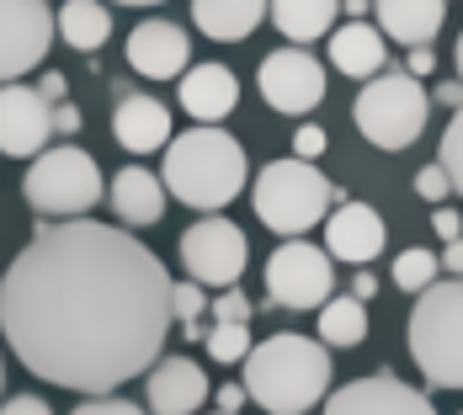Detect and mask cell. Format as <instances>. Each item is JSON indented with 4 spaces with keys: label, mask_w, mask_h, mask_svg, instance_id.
<instances>
[{
    "label": "cell",
    "mask_w": 463,
    "mask_h": 415,
    "mask_svg": "<svg viewBox=\"0 0 463 415\" xmlns=\"http://www.w3.org/2000/svg\"><path fill=\"white\" fill-rule=\"evenodd\" d=\"M53 38H64L80 53H96V48L112 38V11L101 0H64L59 16H53Z\"/></svg>",
    "instance_id": "cb8c5ba5"
},
{
    "label": "cell",
    "mask_w": 463,
    "mask_h": 415,
    "mask_svg": "<svg viewBox=\"0 0 463 415\" xmlns=\"http://www.w3.org/2000/svg\"><path fill=\"white\" fill-rule=\"evenodd\" d=\"M250 182V165H245V149L240 138H230L224 128H186L165 144V171L160 186L176 192V203L197 208V213H224V203H234Z\"/></svg>",
    "instance_id": "3957f363"
},
{
    "label": "cell",
    "mask_w": 463,
    "mask_h": 415,
    "mask_svg": "<svg viewBox=\"0 0 463 415\" xmlns=\"http://www.w3.org/2000/svg\"><path fill=\"white\" fill-rule=\"evenodd\" d=\"M240 368H245L240 383L245 400H256L267 415H304L330 394V352L298 330L267 335L240 357Z\"/></svg>",
    "instance_id": "7a4b0ae2"
},
{
    "label": "cell",
    "mask_w": 463,
    "mask_h": 415,
    "mask_svg": "<svg viewBox=\"0 0 463 415\" xmlns=\"http://www.w3.org/2000/svg\"><path fill=\"white\" fill-rule=\"evenodd\" d=\"M22 197L33 203L38 219H86L96 203H101V171L80 144H59L33 155V171L22 182Z\"/></svg>",
    "instance_id": "8992f818"
},
{
    "label": "cell",
    "mask_w": 463,
    "mask_h": 415,
    "mask_svg": "<svg viewBox=\"0 0 463 415\" xmlns=\"http://www.w3.org/2000/svg\"><path fill=\"white\" fill-rule=\"evenodd\" d=\"M118 5H160V0H118Z\"/></svg>",
    "instance_id": "f6af8a7d"
},
{
    "label": "cell",
    "mask_w": 463,
    "mask_h": 415,
    "mask_svg": "<svg viewBox=\"0 0 463 415\" xmlns=\"http://www.w3.org/2000/svg\"><path fill=\"white\" fill-rule=\"evenodd\" d=\"M267 288H272V304L282 309H320L335 288V261L325 256V245L288 240L267 261Z\"/></svg>",
    "instance_id": "9c48e42d"
},
{
    "label": "cell",
    "mask_w": 463,
    "mask_h": 415,
    "mask_svg": "<svg viewBox=\"0 0 463 415\" xmlns=\"http://www.w3.org/2000/svg\"><path fill=\"white\" fill-rule=\"evenodd\" d=\"M431 230L442 234V240H458V234H463V219H458V208H437V213H431Z\"/></svg>",
    "instance_id": "8d00e7d4"
},
{
    "label": "cell",
    "mask_w": 463,
    "mask_h": 415,
    "mask_svg": "<svg viewBox=\"0 0 463 415\" xmlns=\"http://www.w3.org/2000/svg\"><path fill=\"white\" fill-rule=\"evenodd\" d=\"M437 256L431 250H400L394 256V288H405V293H420V288H431L437 282Z\"/></svg>",
    "instance_id": "4316f807"
},
{
    "label": "cell",
    "mask_w": 463,
    "mask_h": 415,
    "mask_svg": "<svg viewBox=\"0 0 463 415\" xmlns=\"http://www.w3.org/2000/svg\"><path fill=\"white\" fill-rule=\"evenodd\" d=\"M373 0H346V11H352V22H363V11H368Z\"/></svg>",
    "instance_id": "7bdbcfd3"
},
{
    "label": "cell",
    "mask_w": 463,
    "mask_h": 415,
    "mask_svg": "<svg viewBox=\"0 0 463 415\" xmlns=\"http://www.w3.org/2000/svg\"><path fill=\"white\" fill-rule=\"evenodd\" d=\"M320 346H363L368 341V304L346 298H325L320 304Z\"/></svg>",
    "instance_id": "d4e9b609"
},
{
    "label": "cell",
    "mask_w": 463,
    "mask_h": 415,
    "mask_svg": "<svg viewBox=\"0 0 463 415\" xmlns=\"http://www.w3.org/2000/svg\"><path fill=\"white\" fill-rule=\"evenodd\" d=\"M267 16V0H192V22L203 38L213 43H240L261 27Z\"/></svg>",
    "instance_id": "7402d4cb"
},
{
    "label": "cell",
    "mask_w": 463,
    "mask_h": 415,
    "mask_svg": "<svg viewBox=\"0 0 463 415\" xmlns=\"http://www.w3.org/2000/svg\"><path fill=\"white\" fill-rule=\"evenodd\" d=\"M0 383H5V368H0Z\"/></svg>",
    "instance_id": "bcb514c9"
},
{
    "label": "cell",
    "mask_w": 463,
    "mask_h": 415,
    "mask_svg": "<svg viewBox=\"0 0 463 415\" xmlns=\"http://www.w3.org/2000/svg\"><path fill=\"white\" fill-rule=\"evenodd\" d=\"M240 405H245V389L240 383H224L219 389V415H240Z\"/></svg>",
    "instance_id": "60d3db41"
},
{
    "label": "cell",
    "mask_w": 463,
    "mask_h": 415,
    "mask_svg": "<svg viewBox=\"0 0 463 415\" xmlns=\"http://www.w3.org/2000/svg\"><path fill=\"white\" fill-rule=\"evenodd\" d=\"M203 341H208V357L213 363H240L250 352V330L245 325H208Z\"/></svg>",
    "instance_id": "83f0119b"
},
{
    "label": "cell",
    "mask_w": 463,
    "mask_h": 415,
    "mask_svg": "<svg viewBox=\"0 0 463 415\" xmlns=\"http://www.w3.org/2000/svg\"><path fill=\"white\" fill-rule=\"evenodd\" d=\"M325 415H437L431 400L400 383L394 373H368V378H352L346 389L325 394Z\"/></svg>",
    "instance_id": "7c38bea8"
},
{
    "label": "cell",
    "mask_w": 463,
    "mask_h": 415,
    "mask_svg": "<svg viewBox=\"0 0 463 415\" xmlns=\"http://www.w3.org/2000/svg\"><path fill=\"white\" fill-rule=\"evenodd\" d=\"M373 11H378V33L400 38L405 48L437 43L448 22V0H373Z\"/></svg>",
    "instance_id": "ffe728a7"
},
{
    "label": "cell",
    "mask_w": 463,
    "mask_h": 415,
    "mask_svg": "<svg viewBox=\"0 0 463 415\" xmlns=\"http://www.w3.org/2000/svg\"><path fill=\"white\" fill-rule=\"evenodd\" d=\"M383 250V219L373 213L368 203H341L335 213H325V256L346 261V267H368L373 256Z\"/></svg>",
    "instance_id": "5bb4252c"
},
{
    "label": "cell",
    "mask_w": 463,
    "mask_h": 415,
    "mask_svg": "<svg viewBox=\"0 0 463 415\" xmlns=\"http://www.w3.org/2000/svg\"><path fill=\"white\" fill-rule=\"evenodd\" d=\"M245 261H250L245 230L230 224L224 213H208L182 234V267H186V282H197V288H234Z\"/></svg>",
    "instance_id": "ba28073f"
},
{
    "label": "cell",
    "mask_w": 463,
    "mask_h": 415,
    "mask_svg": "<svg viewBox=\"0 0 463 415\" xmlns=\"http://www.w3.org/2000/svg\"><path fill=\"white\" fill-rule=\"evenodd\" d=\"M453 64H458V80H463V33H458V48H453Z\"/></svg>",
    "instance_id": "ee69618b"
},
{
    "label": "cell",
    "mask_w": 463,
    "mask_h": 415,
    "mask_svg": "<svg viewBox=\"0 0 463 415\" xmlns=\"http://www.w3.org/2000/svg\"><path fill=\"white\" fill-rule=\"evenodd\" d=\"M442 176H448V186L463 197V107L453 112V123H448V134H442Z\"/></svg>",
    "instance_id": "f1b7e54d"
},
{
    "label": "cell",
    "mask_w": 463,
    "mask_h": 415,
    "mask_svg": "<svg viewBox=\"0 0 463 415\" xmlns=\"http://www.w3.org/2000/svg\"><path fill=\"white\" fill-rule=\"evenodd\" d=\"M208 320L213 325H245L250 320V298L240 288H224L219 298H208Z\"/></svg>",
    "instance_id": "f546056e"
},
{
    "label": "cell",
    "mask_w": 463,
    "mask_h": 415,
    "mask_svg": "<svg viewBox=\"0 0 463 415\" xmlns=\"http://www.w3.org/2000/svg\"><path fill=\"white\" fill-rule=\"evenodd\" d=\"M426 112H431V96L405 70L373 75L363 86V96H357V107H352L363 138L378 144V149H411L420 138V128H426Z\"/></svg>",
    "instance_id": "52a82bcc"
},
{
    "label": "cell",
    "mask_w": 463,
    "mask_h": 415,
    "mask_svg": "<svg viewBox=\"0 0 463 415\" xmlns=\"http://www.w3.org/2000/svg\"><path fill=\"white\" fill-rule=\"evenodd\" d=\"M112 138L128 149V155H155L171 144V107L155 101V96H118V112H112Z\"/></svg>",
    "instance_id": "ac0fdd59"
},
{
    "label": "cell",
    "mask_w": 463,
    "mask_h": 415,
    "mask_svg": "<svg viewBox=\"0 0 463 415\" xmlns=\"http://www.w3.org/2000/svg\"><path fill=\"white\" fill-rule=\"evenodd\" d=\"M38 96H43L48 107H53V101H70V80H64V75H53V70H48V75H43V86H38Z\"/></svg>",
    "instance_id": "f35d334b"
},
{
    "label": "cell",
    "mask_w": 463,
    "mask_h": 415,
    "mask_svg": "<svg viewBox=\"0 0 463 415\" xmlns=\"http://www.w3.org/2000/svg\"><path fill=\"white\" fill-rule=\"evenodd\" d=\"M416 192L426 197V203H448L453 186H448V176H442V165H426V171L416 176Z\"/></svg>",
    "instance_id": "d6a6232c"
},
{
    "label": "cell",
    "mask_w": 463,
    "mask_h": 415,
    "mask_svg": "<svg viewBox=\"0 0 463 415\" xmlns=\"http://www.w3.org/2000/svg\"><path fill=\"white\" fill-rule=\"evenodd\" d=\"M458 415H463V410H458Z\"/></svg>",
    "instance_id": "7dc6e473"
},
{
    "label": "cell",
    "mask_w": 463,
    "mask_h": 415,
    "mask_svg": "<svg viewBox=\"0 0 463 415\" xmlns=\"http://www.w3.org/2000/svg\"><path fill=\"white\" fill-rule=\"evenodd\" d=\"M53 43V11L48 0H0V86L16 75H33Z\"/></svg>",
    "instance_id": "30bf717a"
},
{
    "label": "cell",
    "mask_w": 463,
    "mask_h": 415,
    "mask_svg": "<svg viewBox=\"0 0 463 415\" xmlns=\"http://www.w3.org/2000/svg\"><path fill=\"white\" fill-rule=\"evenodd\" d=\"M208 400V373L192 357H165L149 368V415H197Z\"/></svg>",
    "instance_id": "2e32d148"
},
{
    "label": "cell",
    "mask_w": 463,
    "mask_h": 415,
    "mask_svg": "<svg viewBox=\"0 0 463 415\" xmlns=\"http://www.w3.org/2000/svg\"><path fill=\"white\" fill-rule=\"evenodd\" d=\"M107 197H112V208H118V219L128 230H149L165 213V186H160L155 171H144V165H123L112 176V186H107Z\"/></svg>",
    "instance_id": "d6986e66"
},
{
    "label": "cell",
    "mask_w": 463,
    "mask_h": 415,
    "mask_svg": "<svg viewBox=\"0 0 463 415\" xmlns=\"http://www.w3.org/2000/svg\"><path fill=\"white\" fill-rule=\"evenodd\" d=\"M431 96H437L442 107H453V112H458V107H463V80H448V86H437Z\"/></svg>",
    "instance_id": "b9f144b4"
},
{
    "label": "cell",
    "mask_w": 463,
    "mask_h": 415,
    "mask_svg": "<svg viewBox=\"0 0 463 415\" xmlns=\"http://www.w3.org/2000/svg\"><path fill=\"white\" fill-rule=\"evenodd\" d=\"M0 330L16 363L75 394H112L160 363L171 335V272L128 230L38 224L5 267Z\"/></svg>",
    "instance_id": "6da1fadb"
},
{
    "label": "cell",
    "mask_w": 463,
    "mask_h": 415,
    "mask_svg": "<svg viewBox=\"0 0 463 415\" xmlns=\"http://www.w3.org/2000/svg\"><path fill=\"white\" fill-rule=\"evenodd\" d=\"M176 96H182L186 118L219 128V118H230L240 107V80H234L230 64H192V70H182V91Z\"/></svg>",
    "instance_id": "e0dca14e"
},
{
    "label": "cell",
    "mask_w": 463,
    "mask_h": 415,
    "mask_svg": "<svg viewBox=\"0 0 463 415\" xmlns=\"http://www.w3.org/2000/svg\"><path fill=\"white\" fill-rule=\"evenodd\" d=\"M437 272H448V277H463V234H458V240H448V250L437 256Z\"/></svg>",
    "instance_id": "74e56055"
},
{
    "label": "cell",
    "mask_w": 463,
    "mask_h": 415,
    "mask_svg": "<svg viewBox=\"0 0 463 415\" xmlns=\"http://www.w3.org/2000/svg\"><path fill=\"white\" fill-rule=\"evenodd\" d=\"M128 64L139 70L144 80H176L186 64H192V38H186L176 22H139L134 38H128Z\"/></svg>",
    "instance_id": "9a60e30c"
},
{
    "label": "cell",
    "mask_w": 463,
    "mask_h": 415,
    "mask_svg": "<svg viewBox=\"0 0 463 415\" xmlns=\"http://www.w3.org/2000/svg\"><path fill=\"white\" fill-rule=\"evenodd\" d=\"M0 415H53V410H48L38 394H16V400H5V405H0Z\"/></svg>",
    "instance_id": "d590c367"
},
{
    "label": "cell",
    "mask_w": 463,
    "mask_h": 415,
    "mask_svg": "<svg viewBox=\"0 0 463 415\" xmlns=\"http://www.w3.org/2000/svg\"><path fill=\"white\" fill-rule=\"evenodd\" d=\"M335 11H341V0H267V16L278 22V33L293 48L315 43V38H330Z\"/></svg>",
    "instance_id": "603a6c76"
},
{
    "label": "cell",
    "mask_w": 463,
    "mask_h": 415,
    "mask_svg": "<svg viewBox=\"0 0 463 415\" xmlns=\"http://www.w3.org/2000/svg\"><path fill=\"white\" fill-rule=\"evenodd\" d=\"M411 357L431 389H463V277H437L416 293Z\"/></svg>",
    "instance_id": "277c9868"
},
{
    "label": "cell",
    "mask_w": 463,
    "mask_h": 415,
    "mask_svg": "<svg viewBox=\"0 0 463 415\" xmlns=\"http://www.w3.org/2000/svg\"><path fill=\"white\" fill-rule=\"evenodd\" d=\"M405 75H411V80H420V75H437V48H431V43L411 48V59H405Z\"/></svg>",
    "instance_id": "e575fe53"
},
{
    "label": "cell",
    "mask_w": 463,
    "mask_h": 415,
    "mask_svg": "<svg viewBox=\"0 0 463 415\" xmlns=\"http://www.w3.org/2000/svg\"><path fill=\"white\" fill-rule=\"evenodd\" d=\"M330 203H335V186L325 182V171L315 160H272L250 182L256 219L272 234H288V240L315 230L325 213H330Z\"/></svg>",
    "instance_id": "5b68a950"
},
{
    "label": "cell",
    "mask_w": 463,
    "mask_h": 415,
    "mask_svg": "<svg viewBox=\"0 0 463 415\" xmlns=\"http://www.w3.org/2000/svg\"><path fill=\"white\" fill-rule=\"evenodd\" d=\"M70 415H144L134 400H118V394H91L80 410H70Z\"/></svg>",
    "instance_id": "1f68e13d"
},
{
    "label": "cell",
    "mask_w": 463,
    "mask_h": 415,
    "mask_svg": "<svg viewBox=\"0 0 463 415\" xmlns=\"http://www.w3.org/2000/svg\"><path fill=\"white\" fill-rule=\"evenodd\" d=\"M48 118H53V134H64V138L80 134V123H86L75 101H53V107H48Z\"/></svg>",
    "instance_id": "836d02e7"
},
{
    "label": "cell",
    "mask_w": 463,
    "mask_h": 415,
    "mask_svg": "<svg viewBox=\"0 0 463 415\" xmlns=\"http://www.w3.org/2000/svg\"><path fill=\"white\" fill-rule=\"evenodd\" d=\"M330 64L352 80H373L383 70V33L368 22H341L330 27Z\"/></svg>",
    "instance_id": "44dd1931"
},
{
    "label": "cell",
    "mask_w": 463,
    "mask_h": 415,
    "mask_svg": "<svg viewBox=\"0 0 463 415\" xmlns=\"http://www.w3.org/2000/svg\"><path fill=\"white\" fill-rule=\"evenodd\" d=\"M48 134H53V118H48V101L38 96V86H0V155H43Z\"/></svg>",
    "instance_id": "4fadbf2b"
},
{
    "label": "cell",
    "mask_w": 463,
    "mask_h": 415,
    "mask_svg": "<svg viewBox=\"0 0 463 415\" xmlns=\"http://www.w3.org/2000/svg\"><path fill=\"white\" fill-rule=\"evenodd\" d=\"M203 315H208V298H203V288L197 282H171V320L182 325L186 341H203Z\"/></svg>",
    "instance_id": "484cf974"
},
{
    "label": "cell",
    "mask_w": 463,
    "mask_h": 415,
    "mask_svg": "<svg viewBox=\"0 0 463 415\" xmlns=\"http://www.w3.org/2000/svg\"><path fill=\"white\" fill-rule=\"evenodd\" d=\"M373 293H378V277H373L368 267H357V277H352V298H357V304H368Z\"/></svg>",
    "instance_id": "ab89813d"
},
{
    "label": "cell",
    "mask_w": 463,
    "mask_h": 415,
    "mask_svg": "<svg viewBox=\"0 0 463 415\" xmlns=\"http://www.w3.org/2000/svg\"><path fill=\"white\" fill-rule=\"evenodd\" d=\"M261 96L288 118H304L325 101V64L309 59L304 48H278L261 59Z\"/></svg>",
    "instance_id": "8fae6325"
},
{
    "label": "cell",
    "mask_w": 463,
    "mask_h": 415,
    "mask_svg": "<svg viewBox=\"0 0 463 415\" xmlns=\"http://www.w3.org/2000/svg\"><path fill=\"white\" fill-rule=\"evenodd\" d=\"M325 128H315V123H298V134H293V160H320L325 155Z\"/></svg>",
    "instance_id": "4dcf8cb0"
}]
</instances>
